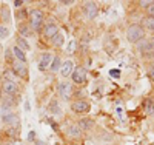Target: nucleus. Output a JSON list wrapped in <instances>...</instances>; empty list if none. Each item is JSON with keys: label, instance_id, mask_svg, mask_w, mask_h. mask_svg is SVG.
I'll list each match as a JSON object with an SVG mask.
<instances>
[{"label": "nucleus", "instance_id": "obj_34", "mask_svg": "<svg viewBox=\"0 0 154 145\" xmlns=\"http://www.w3.org/2000/svg\"><path fill=\"white\" fill-rule=\"evenodd\" d=\"M149 42H151V45L154 46V36H152V39H151V40H149Z\"/></svg>", "mask_w": 154, "mask_h": 145}, {"label": "nucleus", "instance_id": "obj_15", "mask_svg": "<svg viewBox=\"0 0 154 145\" xmlns=\"http://www.w3.org/2000/svg\"><path fill=\"white\" fill-rule=\"evenodd\" d=\"M51 40H53V45L54 46H57V48H60L63 43H65V36H63L62 33H57L53 39H51Z\"/></svg>", "mask_w": 154, "mask_h": 145}, {"label": "nucleus", "instance_id": "obj_1", "mask_svg": "<svg viewBox=\"0 0 154 145\" xmlns=\"http://www.w3.org/2000/svg\"><path fill=\"white\" fill-rule=\"evenodd\" d=\"M143 37H145V30H143L142 25L134 23V25L128 26V30H126V39L131 43H139Z\"/></svg>", "mask_w": 154, "mask_h": 145}, {"label": "nucleus", "instance_id": "obj_26", "mask_svg": "<svg viewBox=\"0 0 154 145\" xmlns=\"http://www.w3.org/2000/svg\"><path fill=\"white\" fill-rule=\"evenodd\" d=\"M16 17L22 20L23 17H26V11H25V9H22V11H19V12H17V14H16Z\"/></svg>", "mask_w": 154, "mask_h": 145}, {"label": "nucleus", "instance_id": "obj_5", "mask_svg": "<svg viewBox=\"0 0 154 145\" xmlns=\"http://www.w3.org/2000/svg\"><path fill=\"white\" fill-rule=\"evenodd\" d=\"M71 76H72L74 84L77 85H83L86 82V70L83 67H74V71Z\"/></svg>", "mask_w": 154, "mask_h": 145}, {"label": "nucleus", "instance_id": "obj_21", "mask_svg": "<svg viewBox=\"0 0 154 145\" xmlns=\"http://www.w3.org/2000/svg\"><path fill=\"white\" fill-rule=\"evenodd\" d=\"M143 25L146 26L148 30H154V17H146V19H143Z\"/></svg>", "mask_w": 154, "mask_h": 145}, {"label": "nucleus", "instance_id": "obj_11", "mask_svg": "<svg viewBox=\"0 0 154 145\" xmlns=\"http://www.w3.org/2000/svg\"><path fill=\"white\" fill-rule=\"evenodd\" d=\"M72 71H74V63H72L71 60H66V62L62 63V67H60V74H62L63 77L71 76Z\"/></svg>", "mask_w": 154, "mask_h": 145}, {"label": "nucleus", "instance_id": "obj_19", "mask_svg": "<svg viewBox=\"0 0 154 145\" xmlns=\"http://www.w3.org/2000/svg\"><path fill=\"white\" fill-rule=\"evenodd\" d=\"M5 124H12V122H16L17 121V116L16 114H3V119H2Z\"/></svg>", "mask_w": 154, "mask_h": 145}, {"label": "nucleus", "instance_id": "obj_33", "mask_svg": "<svg viewBox=\"0 0 154 145\" xmlns=\"http://www.w3.org/2000/svg\"><path fill=\"white\" fill-rule=\"evenodd\" d=\"M34 143H35V145H48L46 142H42V140H35Z\"/></svg>", "mask_w": 154, "mask_h": 145}, {"label": "nucleus", "instance_id": "obj_9", "mask_svg": "<svg viewBox=\"0 0 154 145\" xmlns=\"http://www.w3.org/2000/svg\"><path fill=\"white\" fill-rule=\"evenodd\" d=\"M2 88H3V93L6 94V96H16L17 94V91H19V88H17V84L14 82V80H6V82H3V85H2Z\"/></svg>", "mask_w": 154, "mask_h": 145}, {"label": "nucleus", "instance_id": "obj_17", "mask_svg": "<svg viewBox=\"0 0 154 145\" xmlns=\"http://www.w3.org/2000/svg\"><path fill=\"white\" fill-rule=\"evenodd\" d=\"M143 108H145V111H146L148 114H154V100L146 99V100L143 102Z\"/></svg>", "mask_w": 154, "mask_h": 145}, {"label": "nucleus", "instance_id": "obj_3", "mask_svg": "<svg viewBox=\"0 0 154 145\" xmlns=\"http://www.w3.org/2000/svg\"><path fill=\"white\" fill-rule=\"evenodd\" d=\"M11 70H12V73H14V74H17V76L22 77V79H25V80L28 79V67H26V62L12 60Z\"/></svg>", "mask_w": 154, "mask_h": 145}, {"label": "nucleus", "instance_id": "obj_7", "mask_svg": "<svg viewBox=\"0 0 154 145\" xmlns=\"http://www.w3.org/2000/svg\"><path fill=\"white\" fill-rule=\"evenodd\" d=\"M83 11L88 19H96L99 16V6L94 2H85L83 3Z\"/></svg>", "mask_w": 154, "mask_h": 145}, {"label": "nucleus", "instance_id": "obj_10", "mask_svg": "<svg viewBox=\"0 0 154 145\" xmlns=\"http://www.w3.org/2000/svg\"><path fill=\"white\" fill-rule=\"evenodd\" d=\"M53 59H54V56L51 54V52H45V54L42 56V59H40V62H38V70H40V71H46L51 67Z\"/></svg>", "mask_w": 154, "mask_h": 145}, {"label": "nucleus", "instance_id": "obj_32", "mask_svg": "<svg viewBox=\"0 0 154 145\" xmlns=\"http://www.w3.org/2000/svg\"><path fill=\"white\" fill-rule=\"evenodd\" d=\"M20 5H23V2H22V0H16V2H14V6H16V8H19Z\"/></svg>", "mask_w": 154, "mask_h": 145}, {"label": "nucleus", "instance_id": "obj_27", "mask_svg": "<svg viewBox=\"0 0 154 145\" xmlns=\"http://www.w3.org/2000/svg\"><path fill=\"white\" fill-rule=\"evenodd\" d=\"M148 77H149L151 80L154 82V65H152V67H151V70L148 71Z\"/></svg>", "mask_w": 154, "mask_h": 145}, {"label": "nucleus", "instance_id": "obj_18", "mask_svg": "<svg viewBox=\"0 0 154 145\" xmlns=\"http://www.w3.org/2000/svg\"><path fill=\"white\" fill-rule=\"evenodd\" d=\"M17 46L22 49V51H28L29 49V45L26 42V39H23V37H17Z\"/></svg>", "mask_w": 154, "mask_h": 145}, {"label": "nucleus", "instance_id": "obj_23", "mask_svg": "<svg viewBox=\"0 0 154 145\" xmlns=\"http://www.w3.org/2000/svg\"><path fill=\"white\" fill-rule=\"evenodd\" d=\"M146 14L148 17H154V2H151V5L146 8Z\"/></svg>", "mask_w": 154, "mask_h": 145}, {"label": "nucleus", "instance_id": "obj_29", "mask_svg": "<svg viewBox=\"0 0 154 145\" xmlns=\"http://www.w3.org/2000/svg\"><path fill=\"white\" fill-rule=\"evenodd\" d=\"M6 60H8L9 63H12V60H14V59H11V49L6 51Z\"/></svg>", "mask_w": 154, "mask_h": 145}, {"label": "nucleus", "instance_id": "obj_24", "mask_svg": "<svg viewBox=\"0 0 154 145\" xmlns=\"http://www.w3.org/2000/svg\"><path fill=\"white\" fill-rule=\"evenodd\" d=\"M8 36H9L8 30L5 28V26H0V39H5V37H8Z\"/></svg>", "mask_w": 154, "mask_h": 145}, {"label": "nucleus", "instance_id": "obj_31", "mask_svg": "<svg viewBox=\"0 0 154 145\" xmlns=\"http://www.w3.org/2000/svg\"><path fill=\"white\" fill-rule=\"evenodd\" d=\"M51 110H53L54 113H59V108L56 107V103H54V102H53V103H51Z\"/></svg>", "mask_w": 154, "mask_h": 145}, {"label": "nucleus", "instance_id": "obj_25", "mask_svg": "<svg viewBox=\"0 0 154 145\" xmlns=\"http://www.w3.org/2000/svg\"><path fill=\"white\" fill-rule=\"evenodd\" d=\"M11 76H12V70H6V71L3 73V80H5V82H6V80H12Z\"/></svg>", "mask_w": 154, "mask_h": 145}, {"label": "nucleus", "instance_id": "obj_30", "mask_svg": "<svg viewBox=\"0 0 154 145\" xmlns=\"http://www.w3.org/2000/svg\"><path fill=\"white\" fill-rule=\"evenodd\" d=\"M75 46H77V45H75V42L72 40V42H71V45H69V48H68V49H69V52H72V51L75 49Z\"/></svg>", "mask_w": 154, "mask_h": 145}, {"label": "nucleus", "instance_id": "obj_4", "mask_svg": "<svg viewBox=\"0 0 154 145\" xmlns=\"http://www.w3.org/2000/svg\"><path fill=\"white\" fill-rule=\"evenodd\" d=\"M59 94L62 99H65V100H69L74 94V90H72V84L69 82H62L59 84Z\"/></svg>", "mask_w": 154, "mask_h": 145}, {"label": "nucleus", "instance_id": "obj_2", "mask_svg": "<svg viewBox=\"0 0 154 145\" xmlns=\"http://www.w3.org/2000/svg\"><path fill=\"white\" fill-rule=\"evenodd\" d=\"M28 19H29V25L32 31H40L42 23H43V12L40 9H31Z\"/></svg>", "mask_w": 154, "mask_h": 145}, {"label": "nucleus", "instance_id": "obj_14", "mask_svg": "<svg viewBox=\"0 0 154 145\" xmlns=\"http://www.w3.org/2000/svg\"><path fill=\"white\" fill-rule=\"evenodd\" d=\"M11 51L16 54V59H17V60H20V62H25V60H26V56H25V51H22V49H20L17 45L12 46V48H11Z\"/></svg>", "mask_w": 154, "mask_h": 145}, {"label": "nucleus", "instance_id": "obj_6", "mask_svg": "<svg viewBox=\"0 0 154 145\" xmlns=\"http://www.w3.org/2000/svg\"><path fill=\"white\" fill-rule=\"evenodd\" d=\"M89 108H91V105H89V102H86L85 99H80V100H75L72 105H71V110L79 113V114H83V113H88Z\"/></svg>", "mask_w": 154, "mask_h": 145}, {"label": "nucleus", "instance_id": "obj_20", "mask_svg": "<svg viewBox=\"0 0 154 145\" xmlns=\"http://www.w3.org/2000/svg\"><path fill=\"white\" fill-rule=\"evenodd\" d=\"M80 128H79V125H72V127H69V134L72 136V137H79L80 136Z\"/></svg>", "mask_w": 154, "mask_h": 145}, {"label": "nucleus", "instance_id": "obj_12", "mask_svg": "<svg viewBox=\"0 0 154 145\" xmlns=\"http://www.w3.org/2000/svg\"><path fill=\"white\" fill-rule=\"evenodd\" d=\"M57 33H59V28H57L56 23H48L45 28H43V34H45L46 39H53Z\"/></svg>", "mask_w": 154, "mask_h": 145}, {"label": "nucleus", "instance_id": "obj_13", "mask_svg": "<svg viewBox=\"0 0 154 145\" xmlns=\"http://www.w3.org/2000/svg\"><path fill=\"white\" fill-rule=\"evenodd\" d=\"M77 125H79L80 131H88V130H93L94 128V121H91L89 117H86V119H82Z\"/></svg>", "mask_w": 154, "mask_h": 145}, {"label": "nucleus", "instance_id": "obj_28", "mask_svg": "<svg viewBox=\"0 0 154 145\" xmlns=\"http://www.w3.org/2000/svg\"><path fill=\"white\" fill-rule=\"evenodd\" d=\"M109 76H112V77H119V76H120V71H119V70H114V71H109Z\"/></svg>", "mask_w": 154, "mask_h": 145}, {"label": "nucleus", "instance_id": "obj_22", "mask_svg": "<svg viewBox=\"0 0 154 145\" xmlns=\"http://www.w3.org/2000/svg\"><path fill=\"white\" fill-rule=\"evenodd\" d=\"M19 33H20V37H23V39H25V37H28V36H31V31L28 30V26H26V25H25V26L22 25Z\"/></svg>", "mask_w": 154, "mask_h": 145}, {"label": "nucleus", "instance_id": "obj_16", "mask_svg": "<svg viewBox=\"0 0 154 145\" xmlns=\"http://www.w3.org/2000/svg\"><path fill=\"white\" fill-rule=\"evenodd\" d=\"M60 67H62L60 57H59V56H54L53 62H51V67H49V70L53 71V73H56V71H60Z\"/></svg>", "mask_w": 154, "mask_h": 145}, {"label": "nucleus", "instance_id": "obj_8", "mask_svg": "<svg viewBox=\"0 0 154 145\" xmlns=\"http://www.w3.org/2000/svg\"><path fill=\"white\" fill-rule=\"evenodd\" d=\"M137 48H139V51H140L142 56H151L154 52V46L151 45L149 40H145V39H142V40L137 43Z\"/></svg>", "mask_w": 154, "mask_h": 145}]
</instances>
